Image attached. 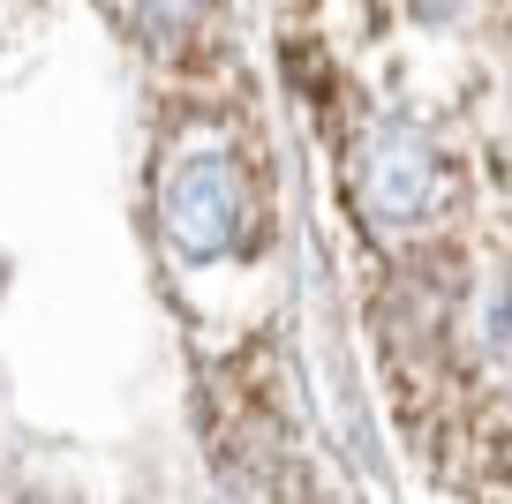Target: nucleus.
Wrapping results in <instances>:
<instances>
[{
	"label": "nucleus",
	"instance_id": "nucleus-1",
	"mask_svg": "<svg viewBox=\"0 0 512 504\" xmlns=\"http://www.w3.org/2000/svg\"><path fill=\"white\" fill-rule=\"evenodd\" d=\"M241 219V189H234V166L226 158H189L166 189V234L181 241L189 256H219L234 241Z\"/></svg>",
	"mask_w": 512,
	"mask_h": 504
}]
</instances>
